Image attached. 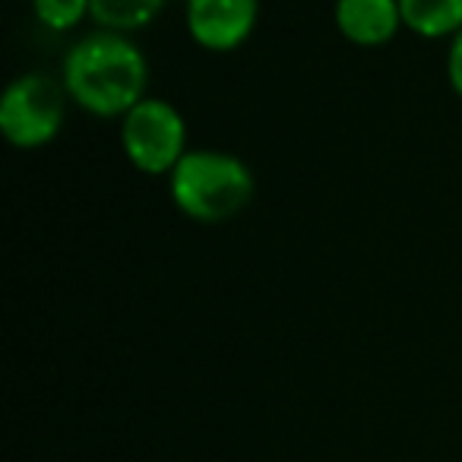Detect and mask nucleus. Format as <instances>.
<instances>
[{
	"label": "nucleus",
	"mask_w": 462,
	"mask_h": 462,
	"mask_svg": "<svg viewBox=\"0 0 462 462\" xmlns=\"http://www.w3.org/2000/svg\"><path fill=\"white\" fill-rule=\"evenodd\" d=\"M402 29L424 42H449L462 29V0H399Z\"/></svg>",
	"instance_id": "obj_7"
},
{
	"label": "nucleus",
	"mask_w": 462,
	"mask_h": 462,
	"mask_svg": "<svg viewBox=\"0 0 462 462\" xmlns=\"http://www.w3.org/2000/svg\"><path fill=\"white\" fill-rule=\"evenodd\" d=\"M121 152L146 178H168L187 155V117L168 98L146 96L117 121Z\"/></svg>",
	"instance_id": "obj_4"
},
{
	"label": "nucleus",
	"mask_w": 462,
	"mask_h": 462,
	"mask_svg": "<svg viewBox=\"0 0 462 462\" xmlns=\"http://www.w3.org/2000/svg\"><path fill=\"white\" fill-rule=\"evenodd\" d=\"M70 96L64 79L48 70H29L10 79L0 96V134L20 152L51 146L67 124Z\"/></svg>",
	"instance_id": "obj_3"
},
{
	"label": "nucleus",
	"mask_w": 462,
	"mask_h": 462,
	"mask_svg": "<svg viewBox=\"0 0 462 462\" xmlns=\"http://www.w3.org/2000/svg\"><path fill=\"white\" fill-rule=\"evenodd\" d=\"M32 16L42 29L54 35L73 32L86 20H92L89 0H32Z\"/></svg>",
	"instance_id": "obj_9"
},
{
	"label": "nucleus",
	"mask_w": 462,
	"mask_h": 462,
	"mask_svg": "<svg viewBox=\"0 0 462 462\" xmlns=\"http://www.w3.org/2000/svg\"><path fill=\"white\" fill-rule=\"evenodd\" d=\"M165 180L174 209L199 225L228 222L257 197L254 168L241 155L216 146H190Z\"/></svg>",
	"instance_id": "obj_2"
},
{
	"label": "nucleus",
	"mask_w": 462,
	"mask_h": 462,
	"mask_svg": "<svg viewBox=\"0 0 462 462\" xmlns=\"http://www.w3.org/2000/svg\"><path fill=\"white\" fill-rule=\"evenodd\" d=\"M333 26L355 48H383L402 29L399 0H333Z\"/></svg>",
	"instance_id": "obj_6"
},
{
	"label": "nucleus",
	"mask_w": 462,
	"mask_h": 462,
	"mask_svg": "<svg viewBox=\"0 0 462 462\" xmlns=\"http://www.w3.org/2000/svg\"><path fill=\"white\" fill-rule=\"evenodd\" d=\"M443 73L456 98H462V29L447 42V58H443Z\"/></svg>",
	"instance_id": "obj_10"
},
{
	"label": "nucleus",
	"mask_w": 462,
	"mask_h": 462,
	"mask_svg": "<svg viewBox=\"0 0 462 462\" xmlns=\"http://www.w3.org/2000/svg\"><path fill=\"white\" fill-rule=\"evenodd\" d=\"M260 23V0H187L184 26L197 48L231 54L254 39Z\"/></svg>",
	"instance_id": "obj_5"
},
{
	"label": "nucleus",
	"mask_w": 462,
	"mask_h": 462,
	"mask_svg": "<svg viewBox=\"0 0 462 462\" xmlns=\"http://www.w3.org/2000/svg\"><path fill=\"white\" fill-rule=\"evenodd\" d=\"M165 4L168 0H89V14L96 29L134 35L152 26Z\"/></svg>",
	"instance_id": "obj_8"
},
{
	"label": "nucleus",
	"mask_w": 462,
	"mask_h": 462,
	"mask_svg": "<svg viewBox=\"0 0 462 462\" xmlns=\"http://www.w3.org/2000/svg\"><path fill=\"white\" fill-rule=\"evenodd\" d=\"M60 79L79 111L98 121H121L149 96V58L134 35L96 29L67 48Z\"/></svg>",
	"instance_id": "obj_1"
}]
</instances>
